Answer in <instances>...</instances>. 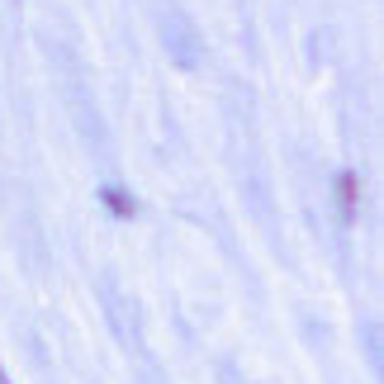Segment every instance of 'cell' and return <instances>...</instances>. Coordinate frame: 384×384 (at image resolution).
Wrapping results in <instances>:
<instances>
[{
    "mask_svg": "<svg viewBox=\"0 0 384 384\" xmlns=\"http://www.w3.org/2000/svg\"><path fill=\"white\" fill-rule=\"evenodd\" d=\"M48 57L57 66V81H62V105L71 114V124H76L81 143L91 147V152H110V133H105V119H100V105L91 95V86H86V66H81L76 48L62 43V38H48Z\"/></svg>",
    "mask_w": 384,
    "mask_h": 384,
    "instance_id": "1",
    "label": "cell"
},
{
    "mask_svg": "<svg viewBox=\"0 0 384 384\" xmlns=\"http://www.w3.org/2000/svg\"><path fill=\"white\" fill-rule=\"evenodd\" d=\"M161 43H166V57H171L180 71H194V66L204 62L199 29H194V19L185 15V5H176V0L161 5Z\"/></svg>",
    "mask_w": 384,
    "mask_h": 384,
    "instance_id": "2",
    "label": "cell"
},
{
    "mask_svg": "<svg viewBox=\"0 0 384 384\" xmlns=\"http://www.w3.org/2000/svg\"><path fill=\"white\" fill-rule=\"evenodd\" d=\"M337 199H342V219H351V214H356V176H351V171L337 176Z\"/></svg>",
    "mask_w": 384,
    "mask_h": 384,
    "instance_id": "5",
    "label": "cell"
},
{
    "mask_svg": "<svg viewBox=\"0 0 384 384\" xmlns=\"http://www.w3.org/2000/svg\"><path fill=\"white\" fill-rule=\"evenodd\" d=\"M0 384H10V375H5V366H0Z\"/></svg>",
    "mask_w": 384,
    "mask_h": 384,
    "instance_id": "6",
    "label": "cell"
},
{
    "mask_svg": "<svg viewBox=\"0 0 384 384\" xmlns=\"http://www.w3.org/2000/svg\"><path fill=\"white\" fill-rule=\"evenodd\" d=\"M100 199H105V204H110L114 214H119V219H128V214L138 209L133 199H128V190H124V185H100Z\"/></svg>",
    "mask_w": 384,
    "mask_h": 384,
    "instance_id": "4",
    "label": "cell"
},
{
    "mask_svg": "<svg viewBox=\"0 0 384 384\" xmlns=\"http://www.w3.org/2000/svg\"><path fill=\"white\" fill-rule=\"evenodd\" d=\"M100 304H105V318H110L114 337H119L133 356H143V361H147L143 327H138V313H133L138 304H128L124 294H119V280H114V275H100Z\"/></svg>",
    "mask_w": 384,
    "mask_h": 384,
    "instance_id": "3",
    "label": "cell"
}]
</instances>
